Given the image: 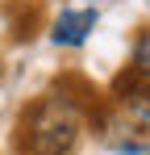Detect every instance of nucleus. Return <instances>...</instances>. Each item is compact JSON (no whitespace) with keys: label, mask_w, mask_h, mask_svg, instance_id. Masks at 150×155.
Listing matches in <instances>:
<instances>
[{"label":"nucleus","mask_w":150,"mask_h":155,"mask_svg":"<svg viewBox=\"0 0 150 155\" xmlns=\"http://www.w3.org/2000/svg\"><path fill=\"white\" fill-rule=\"evenodd\" d=\"M83 134V113L67 97H38L21 109L17 147L21 155H71Z\"/></svg>","instance_id":"nucleus-1"},{"label":"nucleus","mask_w":150,"mask_h":155,"mask_svg":"<svg viewBox=\"0 0 150 155\" xmlns=\"http://www.w3.org/2000/svg\"><path fill=\"white\" fill-rule=\"evenodd\" d=\"M96 21H100V13L92 8V4L63 8V13L54 17V25H50V42H54V46H63V51H79V46L92 38Z\"/></svg>","instance_id":"nucleus-2"},{"label":"nucleus","mask_w":150,"mask_h":155,"mask_svg":"<svg viewBox=\"0 0 150 155\" xmlns=\"http://www.w3.org/2000/svg\"><path fill=\"white\" fill-rule=\"evenodd\" d=\"M146 71H150V34L138 29V38H133V76L146 80Z\"/></svg>","instance_id":"nucleus-3"},{"label":"nucleus","mask_w":150,"mask_h":155,"mask_svg":"<svg viewBox=\"0 0 150 155\" xmlns=\"http://www.w3.org/2000/svg\"><path fill=\"white\" fill-rule=\"evenodd\" d=\"M88 4H92V8H96V4H100V0H88Z\"/></svg>","instance_id":"nucleus-4"},{"label":"nucleus","mask_w":150,"mask_h":155,"mask_svg":"<svg viewBox=\"0 0 150 155\" xmlns=\"http://www.w3.org/2000/svg\"><path fill=\"white\" fill-rule=\"evenodd\" d=\"M0 4H8V0H0Z\"/></svg>","instance_id":"nucleus-5"}]
</instances>
